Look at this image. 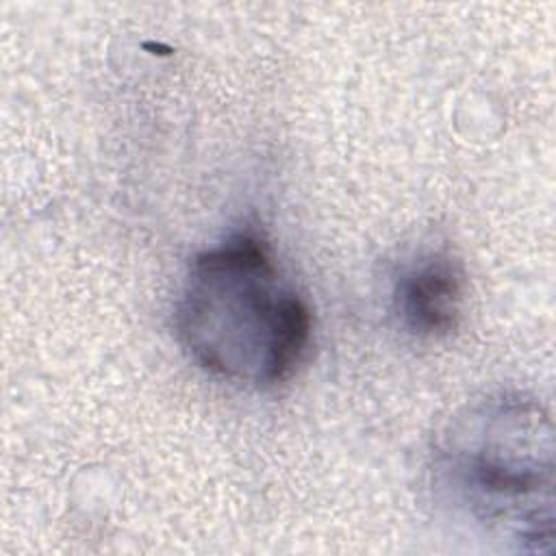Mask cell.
<instances>
[{"label": "cell", "instance_id": "3", "mask_svg": "<svg viewBox=\"0 0 556 556\" xmlns=\"http://www.w3.org/2000/svg\"><path fill=\"white\" fill-rule=\"evenodd\" d=\"M465 271L447 252L415 261L395 282L393 304L402 326L424 339L450 334L463 313Z\"/></svg>", "mask_w": 556, "mask_h": 556}, {"label": "cell", "instance_id": "1", "mask_svg": "<svg viewBox=\"0 0 556 556\" xmlns=\"http://www.w3.org/2000/svg\"><path fill=\"white\" fill-rule=\"evenodd\" d=\"M432 486L454 519L519 552L554 543V428L541 402L495 393L441 430Z\"/></svg>", "mask_w": 556, "mask_h": 556}, {"label": "cell", "instance_id": "2", "mask_svg": "<svg viewBox=\"0 0 556 556\" xmlns=\"http://www.w3.org/2000/svg\"><path fill=\"white\" fill-rule=\"evenodd\" d=\"M311 330L306 300L258 235L237 232L191 261L176 332L208 374L252 387L285 382L304 358Z\"/></svg>", "mask_w": 556, "mask_h": 556}]
</instances>
